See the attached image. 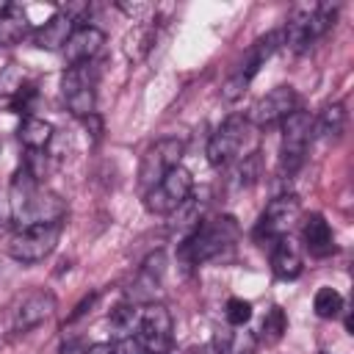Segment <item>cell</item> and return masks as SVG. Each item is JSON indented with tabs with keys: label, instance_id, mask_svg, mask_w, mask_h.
I'll list each match as a JSON object with an SVG mask.
<instances>
[{
	"label": "cell",
	"instance_id": "6da1fadb",
	"mask_svg": "<svg viewBox=\"0 0 354 354\" xmlns=\"http://www.w3.org/2000/svg\"><path fill=\"white\" fill-rule=\"evenodd\" d=\"M8 207H11V218L19 221L22 227L61 221L64 213H66L64 199H61L58 194L41 188V183H39L25 166H19L17 174L11 177Z\"/></svg>",
	"mask_w": 354,
	"mask_h": 354
},
{
	"label": "cell",
	"instance_id": "7a4b0ae2",
	"mask_svg": "<svg viewBox=\"0 0 354 354\" xmlns=\"http://www.w3.org/2000/svg\"><path fill=\"white\" fill-rule=\"evenodd\" d=\"M241 235V227L232 216H216V218H207V221H199V227L183 241L180 246V254L199 266V263H207L213 257H218L221 252H227Z\"/></svg>",
	"mask_w": 354,
	"mask_h": 354
},
{
	"label": "cell",
	"instance_id": "3957f363",
	"mask_svg": "<svg viewBox=\"0 0 354 354\" xmlns=\"http://www.w3.org/2000/svg\"><path fill=\"white\" fill-rule=\"evenodd\" d=\"M313 141V113L296 108L282 122V147H279V177L290 180L307 155V147Z\"/></svg>",
	"mask_w": 354,
	"mask_h": 354
},
{
	"label": "cell",
	"instance_id": "277c9868",
	"mask_svg": "<svg viewBox=\"0 0 354 354\" xmlns=\"http://www.w3.org/2000/svg\"><path fill=\"white\" fill-rule=\"evenodd\" d=\"M301 218V202L296 194H279L277 199H271L266 205V210L260 213L257 224H254V241L266 249H271L279 238L290 235V230L296 227V221Z\"/></svg>",
	"mask_w": 354,
	"mask_h": 354
},
{
	"label": "cell",
	"instance_id": "5b68a950",
	"mask_svg": "<svg viewBox=\"0 0 354 354\" xmlns=\"http://www.w3.org/2000/svg\"><path fill=\"white\" fill-rule=\"evenodd\" d=\"M61 238V221H50V224H30V227H19V232H14L8 238V257H14L22 266H33L39 260H44L47 254H53L55 243Z\"/></svg>",
	"mask_w": 354,
	"mask_h": 354
},
{
	"label": "cell",
	"instance_id": "8992f818",
	"mask_svg": "<svg viewBox=\"0 0 354 354\" xmlns=\"http://www.w3.org/2000/svg\"><path fill=\"white\" fill-rule=\"evenodd\" d=\"M194 191V177L185 166H174L169 169L147 194H144V205L149 213L158 216H171Z\"/></svg>",
	"mask_w": 354,
	"mask_h": 354
},
{
	"label": "cell",
	"instance_id": "52a82bcc",
	"mask_svg": "<svg viewBox=\"0 0 354 354\" xmlns=\"http://www.w3.org/2000/svg\"><path fill=\"white\" fill-rule=\"evenodd\" d=\"M249 127L252 124L246 122V116H238V113L227 116L207 141V160L213 166H230L241 155V149L249 138Z\"/></svg>",
	"mask_w": 354,
	"mask_h": 354
},
{
	"label": "cell",
	"instance_id": "ba28073f",
	"mask_svg": "<svg viewBox=\"0 0 354 354\" xmlns=\"http://www.w3.org/2000/svg\"><path fill=\"white\" fill-rule=\"evenodd\" d=\"M171 313L163 304H147L141 307V318L136 326V340L147 354H166L171 346Z\"/></svg>",
	"mask_w": 354,
	"mask_h": 354
},
{
	"label": "cell",
	"instance_id": "9c48e42d",
	"mask_svg": "<svg viewBox=\"0 0 354 354\" xmlns=\"http://www.w3.org/2000/svg\"><path fill=\"white\" fill-rule=\"evenodd\" d=\"M94 83H97V75H94L91 64L66 66V72L61 77V91H64L66 108L80 119L94 113Z\"/></svg>",
	"mask_w": 354,
	"mask_h": 354
},
{
	"label": "cell",
	"instance_id": "30bf717a",
	"mask_svg": "<svg viewBox=\"0 0 354 354\" xmlns=\"http://www.w3.org/2000/svg\"><path fill=\"white\" fill-rule=\"evenodd\" d=\"M185 152V144L180 138H160L155 141L144 158H141V166H138V185L144 188V194L174 166H180V158Z\"/></svg>",
	"mask_w": 354,
	"mask_h": 354
},
{
	"label": "cell",
	"instance_id": "8fae6325",
	"mask_svg": "<svg viewBox=\"0 0 354 354\" xmlns=\"http://www.w3.org/2000/svg\"><path fill=\"white\" fill-rule=\"evenodd\" d=\"M296 108H299V94H296V88H293V86H277V88H271L266 97H260V100L252 105L246 122L254 124V127H271V124L285 122Z\"/></svg>",
	"mask_w": 354,
	"mask_h": 354
},
{
	"label": "cell",
	"instance_id": "7c38bea8",
	"mask_svg": "<svg viewBox=\"0 0 354 354\" xmlns=\"http://www.w3.org/2000/svg\"><path fill=\"white\" fill-rule=\"evenodd\" d=\"M55 310V296L47 288H33L28 290L14 307H11V329L14 332H30L41 321H47Z\"/></svg>",
	"mask_w": 354,
	"mask_h": 354
},
{
	"label": "cell",
	"instance_id": "4fadbf2b",
	"mask_svg": "<svg viewBox=\"0 0 354 354\" xmlns=\"http://www.w3.org/2000/svg\"><path fill=\"white\" fill-rule=\"evenodd\" d=\"M279 33H282V41H285V47H288L290 53H296V55L307 53V50L313 47V41L321 39V36L315 33L313 6H299V8L290 14L285 30H279Z\"/></svg>",
	"mask_w": 354,
	"mask_h": 354
},
{
	"label": "cell",
	"instance_id": "5bb4252c",
	"mask_svg": "<svg viewBox=\"0 0 354 354\" xmlns=\"http://www.w3.org/2000/svg\"><path fill=\"white\" fill-rule=\"evenodd\" d=\"M105 44V33L94 25H80L72 30V36L64 44V58L69 66L75 64H91V58L100 53V47Z\"/></svg>",
	"mask_w": 354,
	"mask_h": 354
},
{
	"label": "cell",
	"instance_id": "9a60e30c",
	"mask_svg": "<svg viewBox=\"0 0 354 354\" xmlns=\"http://www.w3.org/2000/svg\"><path fill=\"white\" fill-rule=\"evenodd\" d=\"M163 274H166V254L158 249L152 254H147V260L141 263L138 268V277L133 282V299L136 301H147L152 299L158 290H160V282H163Z\"/></svg>",
	"mask_w": 354,
	"mask_h": 354
},
{
	"label": "cell",
	"instance_id": "2e32d148",
	"mask_svg": "<svg viewBox=\"0 0 354 354\" xmlns=\"http://www.w3.org/2000/svg\"><path fill=\"white\" fill-rule=\"evenodd\" d=\"M72 30H75V19H72L69 14H64V11H55V14L33 33V44H36L39 50H64V44H66V39L72 36Z\"/></svg>",
	"mask_w": 354,
	"mask_h": 354
},
{
	"label": "cell",
	"instance_id": "e0dca14e",
	"mask_svg": "<svg viewBox=\"0 0 354 354\" xmlns=\"http://www.w3.org/2000/svg\"><path fill=\"white\" fill-rule=\"evenodd\" d=\"M271 268L279 279H296L304 268V260H301V249L299 243L290 241V235L279 238L274 246H271Z\"/></svg>",
	"mask_w": 354,
	"mask_h": 354
},
{
	"label": "cell",
	"instance_id": "ac0fdd59",
	"mask_svg": "<svg viewBox=\"0 0 354 354\" xmlns=\"http://www.w3.org/2000/svg\"><path fill=\"white\" fill-rule=\"evenodd\" d=\"M28 30H30V22H28L25 8L17 3H3L0 6V47H11L22 41Z\"/></svg>",
	"mask_w": 354,
	"mask_h": 354
},
{
	"label": "cell",
	"instance_id": "d6986e66",
	"mask_svg": "<svg viewBox=\"0 0 354 354\" xmlns=\"http://www.w3.org/2000/svg\"><path fill=\"white\" fill-rule=\"evenodd\" d=\"M301 238H304V246L310 249V254H329L335 249V238H332V227L326 224V218L321 213H313L307 216V221L301 224Z\"/></svg>",
	"mask_w": 354,
	"mask_h": 354
},
{
	"label": "cell",
	"instance_id": "ffe728a7",
	"mask_svg": "<svg viewBox=\"0 0 354 354\" xmlns=\"http://www.w3.org/2000/svg\"><path fill=\"white\" fill-rule=\"evenodd\" d=\"M343 127H346V108H343V102H326L321 108V113L313 116V136H318V138L335 141V138H340Z\"/></svg>",
	"mask_w": 354,
	"mask_h": 354
},
{
	"label": "cell",
	"instance_id": "44dd1931",
	"mask_svg": "<svg viewBox=\"0 0 354 354\" xmlns=\"http://www.w3.org/2000/svg\"><path fill=\"white\" fill-rule=\"evenodd\" d=\"M17 136H19L22 147L30 149V152H44V147H50L53 138H55L53 124L44 122V119H39V116H25L22 124H19V130H17Z\"/></svg>",
	"mask_w": 354,
	"mask_h": 354
},
{
	"label": "cell",
	"instance_id": "7402d4cb",
	"mask_svg": "<svg viewBox=\"0 0 354 354\" xmlns=\"http://www.w3.org/2000/svg\"><path fill=\"white\" fill-rule=\"evenodd\" d=\"M138 318H141V307L138 304H119L116 310H111L108 324L119 337H133L136 326H138Z\"/></svg>",
	"mask_w": 354,
	"mask_h": 354
},
{
	"label": "cell",
	"instance_id": "603a6c76",
	"mask_svg": "<svg viewBox=\"0 0 354 354\" xmlns=\"http://www.w3.org/2000/svg\"><path fill=\"white\" fill-rule=\"evenodd\" d=\"M313 310L318 318H337L343 310V296L335 288H318L313 299Z\"/></svg>",
	"mask_w": 354,
	"mask_h": 354
},
{
	"label": "cell",
	"instance_id": "cb8c5ba5",
	"mask_svg": "<svg viewBox=\"0 0 354 354\" xmlns=\"http://www.w3.org/2000/svg\"><path fill=\"white\" fill-rule=\"evenodd\" d=\"M288 329V318H285V310L282 307H271L260 324V340L266 343H279V337L285 335Z\"/></svg>",
	"mask_w": 354,
	"mask_h": 354
},
{
	"label": "cell",
	"instance_id": "d4e9b609",
	"mask_svg": "<svg viewBox=\"0 0 354 354\" xmlns=\"http://www.w3.org/2000/svg\"><path fill=\"white\" fill-rule=\"evenodd\" d=\"M257 351V337L252 332H227L224 343L218 346V354H254Z\"/></svg>",
	"mask_w": 354,
	"mask_h": 354
},
{
	"label": "cell",
	"instance_id": "484cf974",
	"mask_svg": "<svg viewBox=\"0 0 354 354\" xmlns=\"http://www.w3.org/2000/svg\"><path fill=\"white\" fill-rule=\"evenodd\" d=\"M232 180H235L238 188H249L252 183H257V180H260V152L243 155V160H241V163L235 166V171H232Z\"/></svg>",
	"mask_w": 354,
	"mask_h": 354
},
{
	"label": "cell",
	"instance_id": "4316f807",
	"mask_svg": "<svg viewBox=\"0 0 354 354\" xmlns=\"http://www.w3.org/2000/svg\"><path fill=\"white\" fill-rule=\"evenodd\" d=\"M224 318H227V324H230V326H238V329H241V326H246V324H249V318H252V301L238 299V296L227 299Z\"/></svg>",
	"mask_w": 354,
	"mask_h": 354
},
{
	"label": "cell",
	"instance_id": "83f0119b",
	"mask_svg": "<svg viewBox=\"0 0 354 354\" xmlns=\"http://www.w3.org/2000/svg\"><path fill=\"white\" fill-rule=\"evenodd\" d=\"M152 36H155V30H152V28H136V30L127 36L130 41L136 39V44H124L127 55H130V58H136V61H138V58H144V55L149 53V47H152Z\"/></svg>",
	"mask_w": 354,
	"mask_h": 354
},
{
	"label": "cell",
	"instance_id": "f1b7e54d",
	"mask_svg": "<svg viewBox=\"0 0 354 354\" xmlns=\"http://www.w3.org/2000/svg\"><path fill=\"white\" fill-rule=\"evenodd\" d=\"M22 86H25V75H22V69H19L17 64L3 66V72H0V94L14 97Z\"/></svg>",
	"mask_w": 354,
	"mask_h": 354
},
{
	"label": "cell",
	"instance_id": "f546056e",
	"mask_svg": "<svg viewBox=\"0 0 354 354\" xmlns=\"http://www.w3.org/2000/svg\"><path fill=\"white\" fill-rule=\"evenodd\" d=\"M36 97V88L33 86H22L14 97H11V108L17 111V113H28L30 111V100Z\"/></svg>",
	"mask_w": 354,
	"mask_h": 354
},
{
	"label": "cell",
	"instance_id": "4dcf8cb0",
	"mask_svg": "<svg viewBox=\"0 0 354 354\" xmlns=\"http://www.w3.org/2000/svg\"><path fill=\"white\" fill-rule=\"evenodd\" d=\"M119 8H122L124 14H130V17H141L149 6H144V3H133V6H130V3H119Z\"/></svg>",
	"mask_w": 354,
	"mask_h": 354
},
{
	"label": "cell",
	"instance_id": "1f68e13d",
	"mask_svg": "<svg viewBox=\"0 0 354 354\" xmlns=\"http://www.w3.org/2000/svg\"><path fill=\"white\" fill-rule=\"evenodd\" d=\"M86 354H116V348H113V343H94L86 348Z\"/></svg>",
	"mask_w": 354,
	"mask_h": 354
},
{
	"label": "cell",
	"instance_id": "d6a6232c",
	"mask_svg": "<svg viewBox=\"0 0 354 354\" xmlns=\"http://www.w3.org/2000/svg\"><path fill=\"white\" fill-rule=\"evenodd\" d=\"M58 354H86V348H83V346H77V343H64Z\"/></svg>",
	"mask_w": 354,
	"mask_h": 354
},
{
	"label": "cell",
	"instance_id": "836d02e7",
	"mask_svg": "<svg viewBox=\"0 0 354 354\" xmlns=\"http://www.w3.org/2000/svg\"><path fill=\"white\" fill-rule=\"evenodd\" d=\"M321 354H326V351H321Z\"/></svg>",
	"mask_w": 354,
	"mask_h": 354
}]
</instances>
